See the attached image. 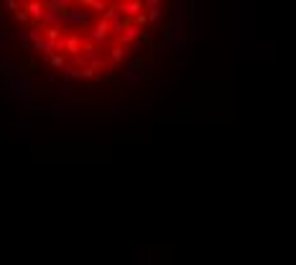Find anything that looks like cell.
I'll return each instance as SVG.
<instances>
[{
	"mask_svg": "<svg viewBox=\"0 0 296 265\" xmlns=\"http://www.w3.org/2000/svg\"><path fill=\"white\" fill-rule=\"evenodd\" d=\"M51 64H54V66H62V64H64V59H62V56H54V59H51Z\"/></svg>",
	"mask_w": 296,
	"mask_h": 265,
	"instance_id": "cell-1",
	"label": "cell"
}]
</instances>
